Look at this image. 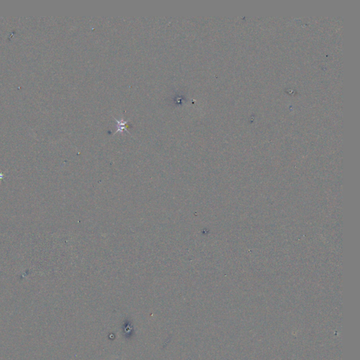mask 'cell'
I'll use <instances>...</instances> for the list:
<instances>
[{"label":"cell","instance_id":"cell-1","mask_svg":"<svg viewBox=\"0 0 360 360\" xmlns=\"http://www.w3.org/2000/svg\"><path fill=\"white\" fill-rule=\"evenodd\" d=\"M116 120L117 121V122H118V126H117V129L118 130H117L115 132H119V131H120V132H123V130L127 131V128H126V127H125L126 125L127 124V121H123V120H120V121H118V120Z\"/></svg>","mask_w":360,"mask_h":360}]
</instances>
